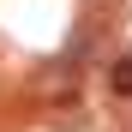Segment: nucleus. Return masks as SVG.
<instances>
[{
  "label": "nucleus",
  "instance_id": "f257e3e1",
  "mask_svg": "<svg viewBox=\"0 0 132 132\" xmlns=\"http://www.w3.org/2000/svg\"><path fill=\"white\" fill-rule=\"evenodd\" d=\"M108 90H114L120 102H132V54H120L114 66H108Z\"/></svg>",
  "mask_w": 132,
  "mask_h": 132
}]
</instances>
